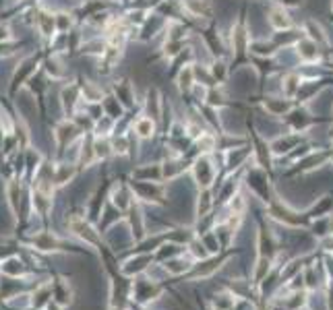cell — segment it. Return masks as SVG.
<instances>
[{"instance_id":"cell-1","label":"cell","mask_w":333,"mask_h":310,"mask_svg":"<svg viewBox=\"0 0 333 310\" xmlns=\"http://www.w3.org/2000/svg\"><path fill=\"white\" fill-rule=\"evenodd\" d=\"M160 294H162V287L155 283L153 279H151V281H149V279H139V281L135 283V296H137L139 302L155 300Z\"/></svg>"},{"instance_id":"cell-2","label":"cell","mask_w":333,"mask_h":310,"mask_svg":"<svg viewBox=\"0 0 333 310\" xmlns=\"http://www.w3.org/2000/svg\"><path fill=\"white\" fill-rule=\"evenodd\" d=\"M71 230H73V234H77V236H81L83 240H87V242H91V244H93V242L98 240V236L93 234V230L89 228V226H87L85 224V221L83 219H73L71 221Z\"/></svg>"},{"instance_id":"cell-3","label":"cell","mask_w":333,"mask_h":310,"mask_svg":"<svg viewBox=\"0 0 333 310\" xmlns=\"http://www.w3.org/2000/svg\"><path fill=\"white\" fill-rule=\"evenodd\" d=\"M195 267V265H191V263H186L184 259H174V261H170V263H166V271L170 273V275H182V273H186V271H191Z\"/></svg>"},{"instance_id":"cell-4","label":"cell","mask_w":333,"mask_h":310,"mask_svg":"<svg viewBox=\"0 0 333 310\" xmlns=\"http://www.w3.org/2000/svg\"><path fill=\"white\" fill-rule=\"evenodd\" d=\"M135 132L141 137V139H149V137H153V132H155V124H153V120L151 118H141V120H137V124H135Z\"/></svg>"},{"instance_id":"cell-5","label":"cell","mask_w":333,"mask_h":310,"mask_svg":"<svg viewBox=\"0 0 333 310\" xmlns=\"http://www.w3.org/2000/svg\"><path fill=\"white\" fill-rule=\"evenodd\" d=\"M269 21L277 27V29H281V27H290V17H288V13L286 11H281V9H275L273 13H271V17H269Z\"/></svg>"}]
</instances>
